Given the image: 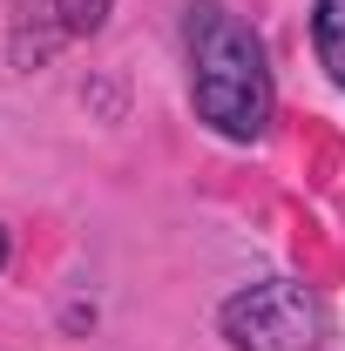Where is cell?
<instances>
[{"label":"cell","instance_id":"cell-2","mask_svg":"<svg viewBox=\"0 0 345 351\" xmlns=\"http://www.w3.org/2000/svg\"><path fill=\"white\" fill-rule=\"evenodd\" d=\"M223 338L230 351H318L325 338V304L291 284V277H271V284H251L223 304Z\"/></svg>","mask_w":345,"mask_h":351},{"label":"cell","instance_id":"cell-3","mask_svg":"<svg viewBox=\"0 0 345 351\" xmlns=\"http://www.w3.org/2000/svg\"><path fill=\"white\" fill-rule=\"evenodd\" d=\"M311 47H318V68L345 88V0H318L311 7Z\"/></svg>","mask_w":345,"mask_h":351},{"label":"cell","instance_id":"cell-4","mask_svg":"<svg viewBox=\"0 0 345 351\" xmlns=\"http://www.w3.org/2000/svg\"><path fill=\"white\" fill-rule=\"evenodd\" d=\"M109 7H115V0H54V14H61L68 34H95V27L109 21Z\"/></svg>","mask_w":345,"mask_h":351},{"label":"cell","instance_id":"cell-5","mask_svg":"<svg viewBox=\"0 0 345 351\" xmlns=\"http://www.w3.org/2000/svg\"><path fill=\"white\" fill-rule=\"evenodd\" d=\"M0 270H7V230H0Z\"/></svg>","mask_w":345,"mask_h":351},{"label":"cell","instance_id":"cell-1","mask_svg":"<svg viewBox=\"0 0 345 351\" xmlns=\"http://www.w3.org/2000/svg\"><path fill=\"white\" fill-rule=\"evenodd\" d=\"M183 54H190L197 122H210L223 142H258L278 108V82H271V54L251 34V21L230 14L223 0H190Z\"/></svg>","mask_w":345,"mask_h":351}]
</instances>
